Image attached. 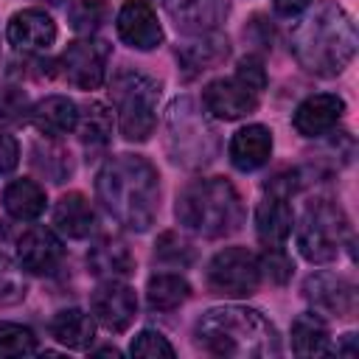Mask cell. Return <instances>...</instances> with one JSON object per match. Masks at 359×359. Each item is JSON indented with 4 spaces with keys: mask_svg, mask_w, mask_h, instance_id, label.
<instances>
[{
    "mask_svg": "<svg viewBox=\"0 0 359 359\" xmlns=\"http://www.w3.org/2000/svg\"><path fill=\"white\" fill-rule=\"evenodd\" d=\"M359 34L351 14L337 0H317L292 28L289 48L311 76H339L356 56Z\"/></svg>",
    "mask_w": 359,
    "mask_h": 359,
    "instance_id": "1",
    "label": "cell"
},
{
    "mask_svg": "<svg viewBox=\"0 0 359 359\" xmlns=\"http://www.w3.org/2000/svg\"><path fill=\"white\" fill-rule=\"evenodd\" d=\"M95 194L118 224L146 233L160 210V174L140 154H115L101 165Z\"/></svg>",
    "mask_w": 359,
    "mask_h": 359,
    "instance_id": "2",
    "label": "cell"
},
{
    "mask_svg": "<svg viewBox=\"0 0 359 359\" xmlns=\"http://www.w3.org/2000/svg\"><path fill=\"white\" fill-rule=\"evenodd\" d=\"M196 345L210 356L224 359H261L280 353L278 328L247 306H216L208 309L194 325Z\"/></svg>",
    "mask_w": 359,
    "mask_h": 359,
    "instance_id": "3",
    "label": "cell"
},
{
    "mask_svg": "<svg viewBox=\"0 0 359 359\" xmlns=\"http://www.w3.org/2000/svg\"><path fill=\"white\" fill-rule=\"evenodd\" d=\"M177 222L202 238L233 236L244 222V202L224 177H199L182 185L174 205Z\"/></svg>",
    "mask_w": 359,
    "mask_h": 359,
    "instance_id": "4",
    "label": "cell"
},
{
    "mask_svg": "<svg viewBox=\"0 0 359 359\" xmlns=\"http://www.w3.org/2000/svg\"><path fill=\"white\" fill-rule=\"evenodd\" d=\"M165 151L171 163L185 171L210 165L222 151L216 126L191 95L174 98L165 109Z\"/></svg>",
    "mask_w": 359,
    "mask_h": 359,
    "instance_id": "5",
    "label": "cell"
},
{
    "mask_svg": "<svg viewBox=\"0 0 359 359\" xmlns=\"http://www.w3.org/2000/svg\"><path fill=\"white\" fill-rule=\"evenodd\" d=\"M163 84L135 67H121L109 81L118 129L129 143H143L157 126V101Z\"/></svg>",
    "mask_w": 359,
    "mask_h": 359,
    "instance_id": "6",
    "label": "cell"
},
{
    "mask_svg": "<svg viewBox=\"0 0 359 359\" xmlns=\"http://www.w3.org/2000/svg\"><path fill=\"white\" fill-rule=\"evenodd\" d=\"M348 216L334 199H314L306 205L297 224V247L300 255L311 264H331L345 238H348Z\"/></svg>",
    "mask_w": 359,
    "mask_h": 359,
    "instance_id": "7",
    "label": "cell"
},
{
    "mask_svg": "<svg viewBox=\"0 0 359 359\" xmlns=\"http://www.w3.org/2000/svg\"><path fill=\"white\" fill-rule=\"evenodd\" d=\"M205 283L219 297H250L261 286L258 255L247 247H224L219 250L205 272Z\"/></svg>",
    "mask_w": 359,
    "mask_h": 359,
    "instance_id": "8",
    "label": "cell"
},
{
    "mask_svg": "<svg viewBox=\"0 0 359 359\" xmlns=\"http://www.w3.org/2000/svg\"><path fill=\"white\" fill-rule=\"evenodd\" d=\"M107 65H109V45L95 36L70 42L56 62L59 73L79 90H98L107 79Z\"/></svg>",
    "mask_w": 359,
    "mask_h": 359,
    "instance_id": "9",
    "label": "cell"
},
{
    "mask_svg": "<svg viewBox=\"0 0 359 359\" xmlns=\"http://www.w3.org/2000/svg\"><path fill=\"white\" fill-rule=\"evenodd\" d=\"M303 297L320 317H353L356 311V286L334 272H311L303 280Z\"/></svg>",
    "mask_w": 359,
    "mask_h": 359,
    "instance_id": "10",
    "label": "cell"
},
{
    "mask_svg": "<svg viewBox=\"0 0 359 359\" xmlns=\"http://www.w3.org/2000/svg\"><path fill=\"white\" fill-rule=\"evenodd\" d=\"M258 95L236 73L227 79H213L202 90V109L219 121H238L258 109Z\"/></svg>",
    "mask_w": 359,
    "mask_h": 359,
    "instance_id": "11",
    "label": "cell"
},
{
    "mask_svg": "<svg viewBox=\"0 0 359 359\" xmlns=\"http://www.w3.org/2000/svg\"><path fill=\"white\" fill-rule=\"evenodd\" d=\"M93 317L112 334H121L137 317V294L123 280H101L90 297Z\"/></svg>",
    "mask_w": 359,
    "mask_h": 359,
    "instance_id": "12",
    "label": "cell"
},
{
    "mask_svg": "<svg viewBox=\"0 0 359 359\" xmlns=\"http://www.w3.org/2000/svg\"><path fill=\"white\" fill-rule=\"evenodd\" d=\"M6 39L22 53H45L56 42V22L45 8H22L6 22Z\"/></svg>",
    "mask_w": 359,
    "mask_h": 359,
    "instance_id": "13",
    "label": "cell"
},
{
    "mask_svg": "<svg viewBox=\"0 0 359 359\" xmlns=\"http://www.w3.org/2000/svg\"><path fill=\"white\" fill-rule=\"evenodd\" d=\"M115 31L135 50H151L163 42V28L149 0H126L115 17Z\"/></svg>",
    "mask_w": 359,
    "mask_h": 359,
    "instance_id": "14",
    "label": "cell"
},
{
    "mask_svg": "<svg viewBox=\"0 0 359 359\" xmlns=\"http://www.w3.org/2000/svg\"><path fill=\"white\" fill-rule=\"evenodd\" d=\"M65 258L59 236L48 227H31L17 241V264L31 275H53Z\"/></svg>",
    "mask_w": 359,
    "mask_h": 359,
    "instance_id": "15",
    "label": "cell"
},
{
    "mask_svg": "<svg viewBox=\"0 0 359 359\" xmlns=\"http://www.w3.org/2000/svg\"><path fill=\"white\" fill-rule=\"evenodd\" d=\"M342 112H345V101L339 95L317 93V95H309L306 101L297 104V109L292 115V126L303 137H323V135H331L337 129Z\"/></svg>",
    "mask_w": 359,
    "mask_h": 359,
    "instance_id": "16",
    "label": "cell"
},
{
    "mask_svg": "<svg viewBox=\"0 0 359 359\" xmlns=\"http://www.w3.org/2000/svg\"><path fill=\"white\" fill-rule=\"evenodd\" d=\"M165 14L177 25V31L194 36L216 31L230 14L227 0H165Z\"/></svg>",
    "mask_w": 359,
    "mask_h": 359,
    "instance_id": "17",
    "label": "cell"
},
{
    "mask_svg": "<svg viewBox=\"0 0 359 359\" xmlns=\"http://www.w3.org/2000/svg\"><path fill=\"white\" fill-rule=\"evenodd\" d=\"M227 53H230V39L219 31H208V34H194L188 42H182L177 48V62L185 70V76H199L216 67L219 62H224Z\"/></svg>",
    "mask_w": 359,
    "mask_h": 359,
    "instance_id": "18",
    "label": "cell"
},
{
    "mask_svg": "<svg viewBox=\"0 0 359 359\" xmlns=\"http://www.w3.org/2000/svg\"><path fill=\"white\" fill-rule=\"evenodd\" d=\"M227 157L238 171H255L266 165L272 157V132L261 123L241 126L227 143Z\"/></svg>",
    "mask_w": 359,
    "mask_h": 359,
    "instance_id": "19",
    "label": "cell"
},
{
    "mask_svg": "<svg viewBox=\"0 0 359 359\" xmlns=\"http://www.w3.org/2000/svg\"><path fill=\"white\" fill-rule=\"evenodd\" d=\"M87 266L101 280H123L135 272V255L118 236H104L87 250Z\"/></svg>",
    "mask_w": 359,
    "mask_h": 359,
    "instance_id": "20",
    "label": "cell"
},
{
    "mask_svg": "<svg viewBox=\"0 0 359 359\" xmlns=\"http://www.w3.org/2000/svg\"><path fill=\"white\" fill-rule=\"evenodd\" d=\"M76 121H79V104L67 95H48L31 107V123L48 140H59L70 135L76 129Z\"/></svg>",
    "mask_w": 359,
    "mask_h": 359,
    "instance_id": "21",
    "label": "cell"
},
{
    "mask_svg": "<svg viewBox=\"0 0 359 359\" xmlns=\"http://www.w3.org/2000/svg\"><path fill=\"white\" fill-rule=\"evenodd\" d=\"M292 224H294V213H292L289 199L266 194L258 202V208H255V236L264 247H283L286 238L292 236Z\"/></svg>",
    "mask_w": 359,
    "mask_h": 359,
    "instance_id": "22",
    "label": "cell"
},
{
    "mask_svg": "<svg viewBox=\"0 0 359 359\" xmlns=\"http://www.w3.org/2000/svg\"><path fill=\"white\" fill-rule=\"evenodd\" d=\"M53 224L67 238H87L98 224L95 208L90 205V199L84 194L70 191V194L59 196V202L53 205Z\"/></svg>",
    "mask_w": 359,
    "mask_h": 359,
    "instance_id": "23",
    "label": "cell"
},
{
    "mask_svg": "<svg viewBox=\"0 0 359 359\" xmlns=\"http://www.w3.org/2000/svg\"><path fill=\"white\" fill-rule=\"evenodd\" d=\"M45 205H48L45 188L39 182H34V180H14L3 191V210L14 222H34V219H39Z\"/></svg>",
    "mask_w": 359,
    "mask_h": 359,
    "instance_id": "24",
    "label": "cell"
},
{
    "mask_svg": "<svg viewBox=\"0 0 359 359\" xmlns=\"http://www.w3.org/2000/svg\"><path fill=\"white\" fill-rule=\"evenodd\" d=\"M292 351L297 356H325L331 353V334L325 317L317 311H303L292 323Z\"/></svg>",
    "mask_w": 359,
    "mask_h": 359,
    "instance_id": "25",
    "label": "cell"
},
{
    "mask_svg": "<svg viewBox=\"0 0 359 359\" xmlns=\"http://www.w3.org/2000/svg\"><path fill=\"white\" fill-rule=\"evenodd\" d=\"M112 129H115V118L107 109V104L101 101H87L84 107H79V121H76V135L81 140L84 149H104L112 140Z\"/></svg>",
    "mask_w": 359,
    "mask_h": 359,
    "instance_id": "26",
    "label": "cell"
},
{
    "mask_svg": "<svg viewBox=\"0 0 359 359\" xmlns=\"http://www.w3.org/2000/svg\"><path fill=\"white\" fill-rule=\"evenodd\" d=\"M50 337L65 348H90L95 339V323L84 309H62L50 320Z\"/></svg>",
    "mask_w": 359,
    "mask_h": 359,
    "instance_id": "27",
    "label": "cell"
},
{
    "mask_svg": "<svg viewBox=\"0 0 359 359\" xmlns=\"http://www.w3.org/2000/svg\"><path fill=\"white\" fill-rule=\"evenodd\" d=\"M191 297V283L177 272H157L146 283V300L154 311H174Z\"/></svg>",
    "mask_w": 359,
    "mask_h": 359,
    "instance_id": "28",
    "label": "cell"
},
{
    "mask_svg": "<svg viewBox=\"0 0 359 359\" xmlns=\"http://www.w3.org/2000/svg\"><path fill=\"white\" fill-rule=\"evenodd\" d=\"M34 165H36V171L45 174L50 182H65V180L73 174V160H70V154H67L65 149L53 146V143H48L45 149H42V146L34 149Z\"/></svg>",
    "mask_w": 359,
    "mask_h": 359,
    "instance_id": "29",
    "label": "cell"
},
{
    "mask_svg": "<svg viewBox=\"0 0 359 359\" xmlns=\"http://www.w3.org/2000/svg\"><path fill=\"white\" fill-rule=\"evenodd\" d=\"M154 258L168 266H188V264H194L196 252L188 238H182L174 230H165V233H160V238L154 244Z\"/></svg>",
    "mask_w": 359,
    "mask_h": 359,
    "instance_id": "30",
    "label": "cell"
},
{
    "mask_svg": "<svg viewBox=\"0 0 359 359\" xmlns=\"http://www.w3.org/2000/svg\"><path fill=\"white\" fill-rule=\"evenodd\" d=\"M36 334L20 323H0V356H28L36 353Z\"/></svg>",
    "mask_w": 359,
    "mask_h": 359,
    "instance_id": "31",
    "label": "cell"
},
{
    "mask_svg": "<svg viewBox=\"0 0 359 359\" xmlns=\"http://www.w3.org/2000/svg\"><path fill=\"white\" fill-rule=\"evenodd\" d=\"M25 294H28V280L22 275V266L0 252V306H14L25 300Z\"/></svg>",
    "mask_w": 359,
    "mask_h": 359,
    "instance_id": "32",
    "label": "cell"
},
{
    "mask_svg": "<svg viewBox=\"0 0 359 359\" xmlns=\"http://www.w3.org/2000/svg\"><path fill=\"white\" fill-rule=\"evenodd\" d=\"M258 269L261 278H266L275 286H283L294 272V261L286 255L283 247H264V252L258 255Z\"/></svg>",
    "mask_w": 359,
    "mask_h": 359,
    "instance_id": "33",
    "label": "cell"
},
{
    "mask_svg": "<svg viewBox=\"0 0 359 359\" xmlns=\"http://www.w3.org/2000/svg\"><path fill=\"white\" fill-rule=\"evenodd\" d=\"M109 8H107V0H76L70 6V25L79 31V34H93L95 28H101V22L107 20Z\"/></svg>",
    "mask_w": 359,
    "mask_h": 359,
    "instance_id": "34",
    "label": "cell"
},
{
    "mask_svg": "<svg viewBox=\"0 0 359 359\" xmlns=\"http://www.w3.org/2000/svg\"><path fill=\"white\" fill-rule=\"evenodd\" d=\"M31 115L28 93L20 84H0V123H20Z\"/></svg>",
    "mask_w": 359,
    "mask_h": 359,
    "instance_id": "35",
    "label": "cell"
},
{
    "mask_svg": "<svg viewBox=\"0 0 359 359\" xmlns=\"http://www.w3.org/2000/svg\"><path fill=\"white\" fill-rule=\"evenodd\" d=\"M132 356H149V359H154V356H174L177 351H174V345L160 334V331H151V328H146V331H140L135 339H132Z\"/></svg>",
    "mask_w": 359,
    "mask_h": 359,
    "instance_id": "36",
    "label": "cell"
},
{
    "mask_svg": "<svg viewBox=\"0 0 359 359\" xmlns=\"http://www.w3.org/2000/svg\"><path fill=\"white\" fill-rule=\"evenodd\" d=\"M300 185H303V174L297 168H280L264 182V194H272V196H280V199H292L300 191Z\"/></svg>",
    "mask_w": 359,
    "mask_h": 359,
    "instance_id": "37",
    "label": "cell"
},
{
    "mask_svg": "<svg viewBox=\"0 0 359 359\" xmlns=\"http://www.w3.org/2000/svg\"><path fill=\"white\" fill-rule=\"evenodd\" d=\"M236 76L241 81H247L255 93H264V87H266V70H264V59L258 53H247L244 59H238Z\"/></svg>",
    "mask_w": 359,
    "mask_h": 359,
    "instance_id": "38",
    "label": "cell"
},
{
    "mask_svg": "<svg viewBox=\"0 0 359 359\" xmlns=\"http://www.w3.org/2000/svg\"><path fill=\"white\" fill-rule=\"evenodd\" d=\"M17 163H20V146H17V140L11 135L0 132V177L8 174V171H14Z\"/></svg>",
    "mask_w": 359,
    "mask_h": 359,
    "instance_id": "39",
    "label": "cell"
},
{
    "mask_svg": "<svg viewBox=\"0 0 359 359\" xmlns=\"http://www.w3.org/2000/svg\"><path fill=\"white\" fill-rule=\"evenodd\" d=\"M309 3H311V0H272L275 11H278L280 17H297L300 11L309 8Z\"/></svg>",
    "mask_w": 359,
    "mask_h": 359,
    "instance_id": "40",
    "label": "cell"
},
{
    "mask_svg": "<svg viewBox=\"0 0 359 359\" xmlns=\"http://www.w3.org/2000/svg\"><path fill=\"white\" fill-rule=\"evenodd\" d=\"M331 353L356 356V334H342V345H331Z\"/></svg>",
    "mask_w": 359,
    "mask_h": 359,
    "instance_id": "41",
    "label": "cell"
},
{
    "mask_svg": "<svg viewBox=\"0 0 359 359\" xmlns=\"http://www.w3.org/2000/svg\"><path fill=\"white\" fill-rule=\"evenodd\" d=\"M98 353H112V356H118L121 351H118V348H112V345H104V348H98Z\"/></svg>",
    "mask_w": 359,
    "mask_h": 359,
    "instance_id": "42",
    "label": "cell"
}]
</instances>
